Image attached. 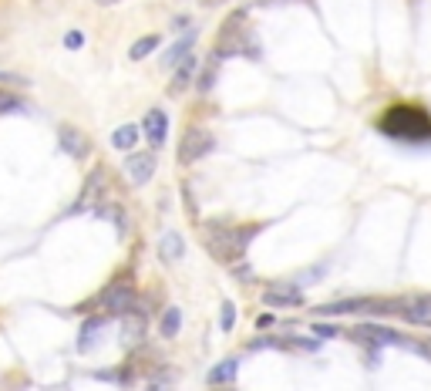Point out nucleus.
Masks as SVG:
<instances>
[{
	"label": "nucleus",
	"instance_id": "nucleus-9",
	"mask_svg": "<svg viewBox=\"0 0 431 391\" xmlns=\"http://www.w3.org/2000/svg\"><path fill=\"white\" fill-rule=\"evenodd\" d=\"M142 132H145V139H149V145H152V149H162L165 139H169V115H165V112H159V108H152V112L145 115V125H142Z\"/></svg>",
	"mask_w": 431,
	"mask_h": 391
},
{
	"label": "nucleus",
	"instance_id": "nucleus-12",
	"mask_svg": "<svg viewBox=\"0 0 431 391\" xmlns=\"http://www.w3.org/2000/svg\"><path fill=\"white\" fill-rule=\"evenodd\" d=\"M105 317H88L81 324V334H78V351H95V344L102 341V331H105Z\"/></svg>",
	"mask_w": 431,
	"mask_h": 391
},
{
	"label": "nucleus",
	"instance_id": "nucleus-20",
	"mask_svg": "<svg viewBox=\"0 0 431 391\" xmlns=\"http://www.w3.org/2000/svg\"><path fill=\"white\" fill-rule=\"evenodd\" d=\"M125 344H142L145 338V314H125Z\"/></svg>",
	"mask_w": 431,
	"mask_h": 391
},
{
	"label": "nucleus",
	"instance_id": "nucleus-29",
	"mask_svg": "<svg viewBox=\"0 0 431 391\" xmlns=\"http://www.w3.org/2000/svg\"><path fill=\"white\" fill-rule=\"evenodd\" d=\"M95 4H102V7H115L118 0H95Z\"/></svg>",
	"mask_w": 431,
	"mask_h": 391
},
{
	"label": "nucleus",
	"instance_id": "nucleus-15",
	"mask_svg": "<svg viewBox=\"0 0 431 391\" xmlns=\"http://www.w3.org/2000/svg\"><path fill=\"white\" fill-rule=\"evenodd\" d=\"M196 71H199V61H196V58L189 54V58H186V61L176 68V75H172V88H169V92H172V95H182V92H186V88L192 85Z\"/></svg>",
	"mask_w": 431,
	"mask_h": 391
},
{
	"label": "nucleus",
	"instance_id": "nucleus-8",
	"mask_svg": "<svg viewBox=\"0 0 431 391\" xmlns=\"http://www.w3.org/2000/svg\"><path fill=\"white\" fill-rule=\"evenodd\" d=\"M125 172H128V183L132 186H145L155 172V156L152 152H135V156H128Z\"/></svg>",
	"mask_w": 431,
	"mask_h": 391
},
{
	"label": "nucleus",
	"instance_id": "nucleus-26",
	"mask_svg": "<svg viewBox=\"0 0 431 391\" xmlns=\"http://www.w3.org/2000/svg\"><path fill=\"white\" fill-rule=\"evenodd\" d=\"M0 112H21V105L14 98H0Z\"/></svg>",
	"mask_w": 431,
	"mask_h": 391
},
{
	"label": "nucleus",
	"instance_id": "nucleus-6",
	"mask_svg": "<svg viewBox=\"0 0 431 391\" xmlns=\"http://www.w3.org/2000/svg\"><path fill=\"white\" fill-rule=\"evenodd\" d=\"M105 196H108V172L98 166V169H91L88 172V179H85V189H81V199H78V209H91L95 203H102Z\"/></svg>",
	"mask_w": 431,
	"mask_h": 391
},
{
	"label": "nucleus",
	"instance_id": "nucleus-1",
	"mask_svg": "<svg viewBox=\"0 0 431 391\" xmlns=\"http://www.w3.org/2000/svg\"><path fill=\"white\" fill-rule=\"evenodd\" d=\"M378 132L401 145H428L431 142V112L421 105H391L381 112Z\"/></svg>",
	"mask_w": 431,
	"mask_h": 391
},
{
	"label": "nucleus",
	"instance_id": "nucleus-14",
	"mask_svg": "<svg viewBox=\"0 0 431 391\" xmlns=\"http://www.w3.org/2000/svg\"><path fill=\"white\" fill-rule=\"evenodd\" d=\"M236 371H240V358H226V361H219V365L209 371V385L213 388H226L236 381Z\"/></svg>",
	"mask_w": 431,
	"mask_h": 391
},
{
	"label": "nucleus",
	"instance_id": "nucleus-7",
	"mask_svg": "<svg viewBox=\"0 0 431 391\" xmlns=\"http://www.w3.org/2000/svg\"><path fill=\"white\" fill-rule=\"evenodd\" d=\"M263 304H270V307H300L304 290L297 284H270L267 294H263Z\"/></svg>",
	"mask_w": 431,
	"mask_h": 391
},
{
	"label": "nucleus",
	"instance_id": "nucleus-2",
	"mask_svg": "<svg viewBox=\"0 0 431 391\" xmlns=\"http://www.w3.org/2000/svg\"><path fill=\"white\" fill-rule=\"evenodd\" d=\"M263 230V223H250V226H226V223H213L209 230H206V247L213 253L216 260H240L246 247H250V240Z\"/></svg>",
	"mask_w": 431,
	"mask_h": 391
},
{
	"label": "nucleus",
	"instance_id": "nucleus-22",
	"mask_svg": "<svg viewBox=\"0 0 431 391\" xmlns=\"http://www.w3.org/2000/svg\"><path fill=\"white\" fill-rule=\"evenodd\" d=\"M236 324V307H233V300H223V314H219V327L223 331H233Z\"/></svg>",
	"mask_w": 431,
	"mask_h": 391
},
{
	"label": "nucleus",
	"instance_id": "nucleus-30",
	"mask_svg": "<svg viewBox=\"0 0 431 391\" xmlns=\"http://www.w3.org/2000/svg\"><path fill=\"white\" fill-rule=\"evenodd\" d=\"M260 4H273V0H260Z\"/></svg>",
	"mask_w": 431,
	"mask_h": 391
},
{
	"label": "nucleus",
	"instance_id": "nucleus-5",
	"mask_svg": "<svg viewBox=\"0 0 431 391\" xmlns=\"http://www.w3.org/2000/svg\"><path fill=\"white\" fill-rule=\"evenodd\" d=\"M351 338H354L357 344H368V348H381V344H405V348H408V338H401V334H394V331L378 327V324L354 327V331H351Z\"/></svg>",
	"mask_w": 431,
	"mask_h": 391
},
{
	"label": "nucleus",
	"instance_id": "nucleus-27",
	"mask_svg": "<svg viewBox=\"0 0 431 391\" xmlns=\"http://www.w3.org/2000/svg\"><path fill=\"white\" fill-rule=\"evenodd\" d=\"M256 327H260V331H263V327H273V314H260V317H256Z\"/></svg>",
	"mask_w": 431,
	"mask_h": 391
},
{
	"label": "nucleus",
	"instance_id": "nucleus-16",
	"mask_svg": "<svg viewBox=\"0 0 431 391\" xmlns=\"http://www.w3.org/2000/svg\"><path fill=\"white\" fill-rule=\"evenodd\" d=\"M182 253H186V243H182V236L176 233V230H169V233H162V240H159V257L169 263L182 260Z\"/></svg>",
	"mask_w": 431,
	"mask_h": 391
},
{
	"label": "nucleus",
	"instance_id": "nucleus-25",
	"mask_svg": "<svg viewBox=\"0 0 431 391\" xmlns=\"http://www.w3.org/2000/svg\"><path fill=\"white\" fill-rule=\"evenodd\" d=\"M213 81H216V65H209V71H206L203 81H199V92H209V88H213Z\"/></svg>",
	"mask_w": 431,
	"mask_h": 391
},
{
	"label": "nucleus",
	"instance_id": "nucleus-28",
	"mask_svg": "<svg viewBox=\"0 0 431 391\" xmlns=\"http://www.w3.org/2000/svg\"><path fill=\"white\" fill-rule=\"evenodd\" d=\"M0 81H4V85H21V78L11 75V71H0Z\"/></svg>",
	"mask_w": 431,
	"mask_h": 391
},
{
	"label": "nucleus",
	"instance_id": "nucleus-13",
	"mask_svg": "<svg viewBox=\"0 0 431 391\" xmlns=\"http://www.w3.org/2000/svg\"><path fill=\"white\" fill-rule=\"evenodd\" d=\"M58 135H61V149L71 159H81L85 152H88V139H85V135H81L75 125H61V132H58Z\"/></svg>",
	"mask_w": 431,
	"mask_h": 391
},
{
	"label": "nucleus",
	"instance_id": "nucleus-24",
	"mask_svg": "<svg viewBox=\"0 0 431 391\" xmlns=\"http://www.w3.org/2000/svg\"><path fill=\"white\" fill-rule=\"evenodd\" d=\"M310 331H314L317 338H337V334H341V327H334V324H314Z\"/></svg>",
	"mask_w": 431,
	"mask_h": 391
},
{
	"label": "nucleus",
	"instance_id": "nucleus-11",
	"mask_svg": "<svg viewBox=\"0 0 431 391\" xmlns=\"http://www.w3.org/2000/svg\"><path fill=\"white\" fill-rule=\"evenodd\" d=\"M192 48H196V31H189V34H182V38L169 48V51L162 54V68H179L186 58L192 54Z\"/></svg>",
	"mask_w": 431,
	"mask_h": 391
},
{
	"label": "nucleus",
	"instance_id": "nucleus-17",
	"mask_svg": "<svg viewBox=\"0 0 431 391\" xmlns=\"http://www.w3.org/2000/svg\"><path fill=\"white\" fill-rule=\"evenodd\" d=\"M371 300H337V304H324L317 307L320 317H337V314H368Z\"/></svg>",
	"mask_w": 431,
	"mask_h": 391
},
{
	"label": "nucleus",
	"instance_id": "nucleus-3",
	"mask_svg": "<svg viewBox=\"0 0 431 391\" xmlns=\"http://www.w3.org/2000/svg\"><path fill=\"white\" fill-rule=\"evenodd\" d=\"M216 149V139L213 132L206 129H186V135H182V145H179V162H199L203 156H209Z\"/></svg>",
	"mask_w": 431,
	"mask_h": 391
},
{
	"label": "nucleus",
	"instance_id": "nucleus-18",
	"mask_svg": "<svg viewBox=\"0 0 431 391\" xmlns=\"http://www.w3.org/2000/svg\"><path fill=\"white\" fill-rule=\"evenodd\" d=\"M139 139H142L139 125H118V129L112 132V145L118 152H132V149L139 145Z\"/></svg>",
	"mask_w": 431,
	"mask_h": 391
},
{
	"label": "nucleus",
	"instance_id": "nucleus-23",
	"mask_svg": "<svg viewBox=\"0 0 431 391\" xmlns=\"http://www.w3.org/2000/svg\"><path fill=\"white\" fill-rule=\"evenodd\" d=\"M64 48H68V51L85 48V34H81V31H68V34H64Z\"/></svg>",
	"mask_w": 431,
	"mask_h": 391
},
{
	"label": "nucleus",
	"instance_id": "nucleus-21",
	"mask_svg": "<svg viewBox=\"0 0 431 391\" xmlns=\"http://www.w3.org/2000/svg\"><path fill=\"white\" fill-rule=\"evenodd\" d=\"M179 327H182V311H179L176 304H169L162 314V338H176Z\"/></svg>",
	"mask_w": 431,
	"mask_h": 391
},
{
	"label": "nucleus",
	"instance_id": "nucleus-10",
	"mask_svg": "<svg viewBox=\"0 0 431 391\" xmlns=\"http://www.w3.org/2000/svg\"><path fill=\"white\" fill-rule=\"evenodd\" d=\"M401 317H405L408 324L431 327V297H418V300H401Z\"/></svg>",
	"mask_w": 431,
	"mask_h": 391
},
{
	"label": "nucleus",
	"instance_id": "nucleus-19",
	"mask_svg": "<svg viewBox=\"0 0 431 391\" xmlns=\"http://www.w3.org/2000/svg\"><path fill=\"white\" fill-rule=\"evenodd\" d=\"M159 44H162V34H145V38H139L132 48H128V58H132V61H145Z\"/></svg>",
	"mask_w": 431,
	"mask_h": 391
},
{
	"label": "nucleus",
	"instance_id": "nucleus-4",
	"mask_svg": "<svg viewBox=\"0 0 431 391\" xmlns=\"http://www.w3.org/2000/svg\"><path fill=\"white\" fill-rule=\"evenodd\" d=\"M102 304H105V311H108V317H122V314H128L135 307V287L128 280H115L105 290Z\"/></svg>",
	"mask_w": 431,
	"mask_h": 391
}]
</instances>
